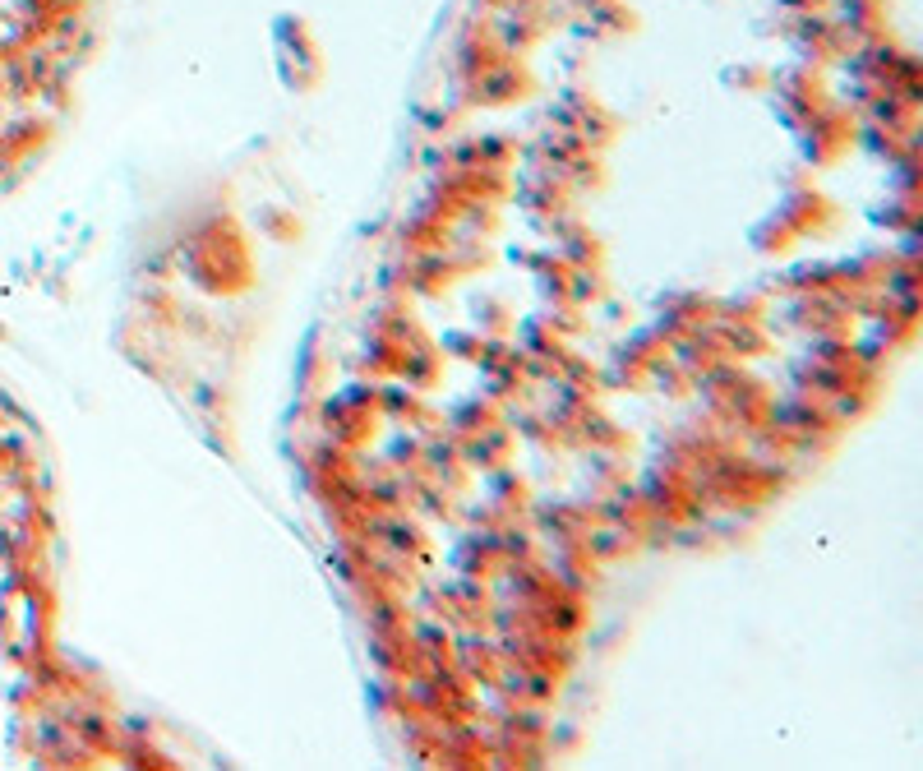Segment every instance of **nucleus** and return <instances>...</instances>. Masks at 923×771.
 <instances>
[]
</instances>
